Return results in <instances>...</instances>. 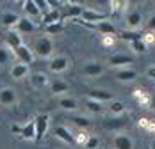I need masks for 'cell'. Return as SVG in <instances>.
Returning a JSON list of instances; mask_svg holds the SVG:
<instances>
[{"label": "cell", "mask_w": 155, "mask_h": 149, "mask_svg": "<svg viewBox=\"0 0 155 149\" xmlns=\"http://www.w3.org/2000/svg\"><path fill=\"white\" fill-rule=\"evenodd\" d=\"M32 53L38 59H50L54 55V41L48 36H41L34 41L32 45Z\"/></svg>", "instance_id": "1"}, {"label": "cell", "mask_w": 155, "mask_h": 149, "mask_svg": "<svg viewBox=\"0 0 155 149\" xmlns=\"http://www.w3.org/2000/svg\"><path fill=\"white\" fill-rule=\"evenodd\" d=\"M32 121H34V130H36L34 142H41L45 133L48 132V126H50V116L48 114H38Z\"/></svg>", "instance_id": "2"}, {"label": "cell", "mask_w": 155, "mask_h": 149, "mask_svg": "<svg viewBox=\"0 0 155 149\" xmlns=\"http://www.w3.org/2000/svg\"><path fill=\"white\" fill-rule=\"evenodd\" d=\"M105 20H109V14L94 11V9H82V14H80V21L86 23V25L100 23V21H105Z\"/></svg>", "instance_id": "3"}, {"label": "cell", "mask_w": 155, "mask_h": 149, "mask_svg": "<svg viewBox=\"0 0 155 149\" xmlns=\"http://www.w3.org/2000/svg\"><path fill=\"white\" fill-rule=\"evenodd\" d=\"M70 68V59L66 55H55V57H50V62H48V69L55 74L64 73L66 69Z\"/></svg>", "instance_id": "4"}, {"label": "cell", "mask_w": 155, "mask_h": 149, "mask_svg": "<svg viewBox=\"0 0 155 149\" xmlns=\"http://www.w3.org/2000/svg\"><path fill=\"white\" fill-rule=\"evenodd\" d=\"M11 132H13V133H18L21 138H25V140H34V138H36L34 121H29V122L23 124V126H20V124H13V126H11Z\"/></svg>", "instance_id": "5"}, {"label": "cell", "mask_w": 155, "mask_h": 149, "mask_svg": "<svg viewBox=\"0 0 155 149\" xmlns=\"http://www.w3.org/2000/svg\"><path fill=\"white\" fill-rule=\"evenodd\" d=\"M13 55L16 57V62H23V64H32L34 62V53H32V48L27 45H20L18 48L13 50Z\"/></svg>", "instance_id": "6"}, {"label": "cell", "mask_w": 155, "mask_h": 149, "mask_svg": "<svg viewBox=\"0 0 155 149\" xmlns=\"http://www.w3.org/2000/svg\"><path fill=\"white\" fill-rule=\"evenodd\" d=\"M125 25H127V30H139L141 25H143V14L137 9H132L128 11L127 16H125Z\"/></svg>", "instance_id": "7"}, {"label": "cell", "mask_w": 155, "mask_h": 149, "mask_svg": "<svg viewBox=\"0 0 155 149\" xmlns=\"http://www.w3.org/2000/svg\"><path fill=\"white\" fill-rule=\"evenodd\" d=\"M18 103V94L13 87H2L0 89V105L2 106H13Z\"/></svg>", "instance_id": "8"}, {"label": "cell", "mask_w": 155, "mask_h": 149, "mask_svg": "<svg viewBox=\"0 0 155 149\" xmlns=\"http://www.w3.org/2000/svg\"><path fill=\"white\" fill-rule=\"evenodd\" d=\"M82 73L89 78H98L100 74L104 73V64L98 60H87L82 68Z\"/></svg>", "instance_id": "9"}, {"label": "cell", "mask_w": 155, "mask_h": 149, "mask_svg": "<svg viewBox=\"0 0 155 149\" xmlns=\"http://www.w3.org/2000/svg\"><path fill=\"white\" fill-rule=\"evenodd\" d=\"M128 124V117L127 116H112L110 119L104 121V128L105 130H110V132H116V130H121Z\"/></svg>", "instance_id": "10"}, {"label": "cell", "mask_w": 155, "mask_h": 149, "mask_svg": "<svg viewBox=\"0 0 155 149\" xmlns=\"http://www.w3.org/2000/svg\"><path fill=\"white\" fill-rule=\"evenodd\" d=\"M29 80H31V87L36 90H41L50 85V78H48L47 73H39V71L38 73H31Z\"/></svg>", "instance_id": "11"}, {"label": "cell", "mask_w": 155, "mask_h": 149, "mask_svg": "<svg viewBox=\"0 0 155 149\" xmlns=\"http://www.w3.org/2000/svg\"><path fill=\"white\" fill-rule=\"evenodd\" d=\"M134 60L130 55H125V53H116V55H110L107 59V64L110 68H128V64H132Z\"/></svg>", "instance_id": "12"}, {"label": "cell", "mask_w": 155, "mask_h": 149, "mask_svg": "<svg viewBox=\"0 0 155 149\" xmlns=\"http://www.w3.org/2000/svg\"><path fill=\"white\" fill-rule=\"evenodd\" d=\"M112 149H134V140L125 133H116L112 138Z\"/></svg>", "instance_id": "13"}, {"label": "cell", "mask_w": 155, "mask_h": 149, "mask_svg": "<svg viewBox=\"0 0 155 149\" xmlns=\"http://www.w3.org/2000/svg\"><path fill=\"white\" fill-rule=\"evenodd\" d=\"M15 30L18 34H32L36 30V23L32 21L31 18H27V16H20L18 23L15 25Z\"/></svg>", "instance_id": "14"}, {"label": "cell", "mask_w": 155, "mask_h": 149, "mask_svg": "<svg viewBox=\"0 0 155 149\" xmlns=\"http://www.w3.org/2000/svg\"><path fill=\"white\" fill-rule=\"evenodd\" d=\"M31 73V68H29V64H23V62H15L13 66H11V76L15 78V80H23V78H27Z\"/></svg>", "instance_id": "15"}, {"label": "cell", "mask_w": 155, "mask_h": 149, "mask_svg": "<svg viewBox=\"0 0 155 149\" xmlns=\"http://www.w3.org/2000/svg\"><path fill=\"white\" fill-rule=\"evenodd\" d=\"M93 29H96L102 36H112V37H118V29L110 23V21H100V23H93L91 25Z\"/></svg>", "instance_id": "16"}, {"label": "cell", "mask_w": 155, "mask_h": 149, "mask_svg": "<svg viewBox=\"0 0 155 149\" xmlns=\"http://www.w3.org/2000/svg\"><path fill=\"white\" fill-rule=\"evenodd\" d=\"M54 135H55L59 140H62L64 144H68V146H73V144H75V135L71 133L66 126H57V128L54 130Z\"/></svg>", "instance_id": "17"}, {"label": "cell", "mask_w": 155, "mask_h": 149, "mask_svg": "<svg viewBox=\"0 0 155 149\" xmlns=\"http://www.w3.org/2000/svg\"><path fill=\"white\" fill-rule=\"evenodd\" d=\"M20 45H23V39H21V34H18L15 29H9V32L5 34V46L9 50H15Z\"/></svg>", "instance_id": "18"}, {"label": "cell", "mask_w": 155, "mask_h": 149, "mask_svg": "<svg viewBox=\"0 0 155 149\" xmlns=\"http://www.w3.org/2000/svg\"><path fill=\"white\" fill-rule=\"evenodd\" d=\"M89 98L91 100H96V101H100V103H109V101H112L114 98H112V92L107 89H93L89 90Z\"/></svg>", "instance_id": "19"}, {"label": "cell", "mask_w": 155, "mask_h": 149, "mask_svg": "<svg viewBox=\"0 0 155 149\" xmlns=\"http://www.w3.org/2000/svg\"><path fill=\"white\" fill-rule=\"evenodd\" d=\"M50 92L54 94V96H62V94H66L68 90H70V85L61 80V78H57V80H54V82H50Z\"/></svg>", "instance_id": "20"}, {"label": "cell", "mask_w": 155, "mask_h": 149, "mask_svg": "<svg viewBox=\"0 0 155 149\" xmlns=\"http://www.w3.org/2000/svg\"><path fill=\"white\" fill-rule=\"evenodd\" d=\"M116 78L120 82H134L137 78V71L132 69V68H120L116 71Z\"/></svg>", "instance_id": "21"}, {"label": "cell", "mask_w": 155, "mask_h": 149, "mask_svg": "<svg viewBox=\"0 0 155 149\" xmlns=\"http://www.w3.org/2000/svg\"><path fill=\"white\" fill-rule=\"evenodd\" d=\"M82 9H84V7H82V5H78V4H70L68 7H64L61 20H68V18H80Z\"/></svg>", "instance_id": "22"}, {"label": "cell", "mask_w": 155, "mask_h": 149, "mask_svg": "<svg viewBox=\"0 0 155 149\" xmlns=\"http://www.w3.org/2000/svg\"><path fill=\"white\" fill-rule=\"evenodd\" d=\"M23 13H25L27 18H31V20L41 18V11L36 7V4L32 0H23Z\"/></svg>", "instance_id": "23"}, {"label": "cell", "mask_w": 155, "mask_h": 149, "mask_svg": "<svg viewBox=\"0 0 155 149\" xmlns=\"http://www.w3.org/2000/svg\"><path fill=\"white\" fill-rule=\"evenodd\" d=\"M55 21H61V9H50L48 13L41 16L43 25H50V23H55Z\"/></svg>", "instance_id": "24"}, {"label": "cell", "mask_w": 155, "mask_h": 149, "mask_svg": "<svg viewBox=\"0 0 155 149\" xmlns=\"http://www.w3.org/2000/svg\"><path fill=\"white\" fill-rule=\"evenodd\" d=\"M59 106H61L62 110H66V112H73V110H77L78 108V101L75 100V98L62 96L61 100H59Z\"/></svg>", "instance_id": "25"}, {"label": "cell", "mask_w": 155, "mask_h": 149, "mask_svg": "<svg viewBox=\"0 0 155 149\" xmlns=\"http://www.w3.org/2000/svg\"><path fill=\"white\" fill-rule=\"evenodd\" d=\"M143 34L144 32H141V30H121V32H118V37L130 43V41H136V39H143Z\"/></svg>", "instance_id": "26"}, {"label": "cell", "mask_w": 155, "mask_h": 149, "mask_svg": "<svg viewBox=\"0 0 155 149\" xmlns=\"http://www.w3.org/2000/svg\"><path fill=\"white\" fill-rule=\"evenodd\" d=\"M86 108H87V112H91V114H94V116H98V114H104L105 105L100 103V101H96V100L87 98V100H86Z\"/></svg>", "instance_id": "27"}, {"label": "cell", "mask_w": 155, "mask_h": 149, "mask_svg": "<svg viewBox=\"0 0 155 149\" xmlns=\"http://www.w3.org/2000/svg\"><path fill=\"white\" fill-rule=\"evenodd\" d=\"M18 20H20V16L16 14V13H4L2 14V25L7 27V29H15Z\"/></svg>", "instance_id": "28"}, {"label": "cell", "mask_w": 155, "mask_h": 149, "mask_svg": "<svg viewBox=\"0 0 155 149\" xmlns=\"http://www.w3.org/2000/svg\"><path fill=\"white\" fill-rule=\"evenodd\" d=\"M109 114L110 116H123L125 114V105L121 101H109Z\"/></svg>", "instance_id": "29"}, {"label": "cell", "mask_w": 155, "mask_h": 149, "mask_svg": "<svg viewBox=\"0 0 155 149\" xmlns=\"http://www.w3.org/2000/svg\"><path fill=\"white\" fill-rule=\"evenodd\" d=\"M13 59V52L7 46H0V66H7Z\"/></svg>", "instance_id": "30"}, {"label": "cell", "mask_w": 155, "mask_h": 149, "mask_svg": "<svg viewBox=\"0 0 155 149\" xmlns=\"http://www.w3.org/2000/svg\"><path fill=\"white\" fill-rule=\"evenodd\" d=\"M128 45H130V50H132L134 53H137V55H139V53H144V52L148 50V46L144 45V41H143V39H136V41H130Z\"/></svg>", "instance_id": "31"}, {"label": "cell", "mask_w": 155, "mask_h": 149, "mask_svg": "<svg viewBox=\"0 0 155 149\" xmlns=\"http://www.w3.org/2000/svg\"><path fill=\"white\" fill-rule=\"evenodd\" d=\"M71 122H73L75 126H78V128H82V130L91 126V119L86 117V116H73V117H71Z\"/></svg>", "instance_id": "32"}, {"label": "cell", "mask_w": 155, "mask_h": 149, "mask_svg": "<svg viewBox=\"0 0 155 149\" xmlns=\"http://www.w3.org/2000/svg\"><path fill=\"white\" fill-rule=\"evenodd\" d=\"M128 4H127V0H110V11L116 14V13H123L125 7H127Z\"/></svg>", "instance_id": "33"}, {"label": "cell", "mask_w": 155, "mask_h": 149, "mask_svg": "<svg viewBox=\"0 0 155 149\" xmlns=\"http://www.w3.org/2000/svg\"><path fill=\"white\" fill-rule=\"evenodd\" d=\"M98 146H100V138L96 135H89L86 138V142H84V147L86 149H96Z\"/></svg>", "instance_id": "34"}, {"label": "cell", "mask_w": 155, "mask_h": 149, "mask_svg": "<svg viewBox=\"0 0 155 149\" xmlns=\"http://www.w3.org/2000/svg\"><path fill=\"white\" fill-rule=\"evenodd\" d=\"M62 29H64L62 21H55V23L45 25V30H47V34H59V32H62Z\"/></svg>", "instance_id": "35"}, {"label": "cell", "mask_w": 155, "mask_h": 149, "mask_svg": "<svg viewBox=\"0 0 155 149\" xmlns=\"http://www.w3.org/2000/svg\"><path fill=\"white\" fill-rule=\"evenodd\" d=\"M34 4H36V7L41 11V16L45 14V13H48L50 11V7H48V4H47V0H32Z\"/></svg>", "instance_id": "36"}, {"label": "cell", "mask_w": 155, "mask_h": 149, "mask_svg": "<svg viewBox=\"0 0 155 149\" xmlns=\"http://www.w3.org/2000/svg\"><path fill=\"white\" fill-rule=\"evenodd\" d=\"M143 41H144V45H153L155 43V34L153 32H144L143 34Z\"/></svg>", "instance_id": "37"}, {"label": "cell", "mask_w": 155, "mask_h": 149, "mask_svg": "<svg viewBox=\"0 0 155 149\" xmlns=\"http://www.w3.org/2000/svg\"><path fill=\"white\" fill-rule=\"evenodd\" d=\"M114 41H116V37H112V36H102V45L107 46V48H110Z\"/></svg>", "instance_id": "38"}, {"label": "cell", "mask_w": 155, "mask_h": 149, "mask_svg": "<svg viewBox=\"0 0 155 149\" xmlns=\"http://www.w3.org/2000/svg\"><path fill=\"white\" fill-rule=\"evenodd\" d=\"M146 29L150 30V32H155V14L146 21Z\"/></svg>", "instance_id": "39"}, {"label": "cell", "mask_w": 155, "mask_h": 149, "mask_svg": "<svg viewBox=\"0 0 155 149\" xmlns=\"http://www.w3.org/2000/svg\"><path fill=\"white\" fill-rule=\"evenodd\" d=\"M48 7L50 9H61V4H59V0H47Z\"/></svg>", "instance_id": "40"}, {"label": "cell", "mask_w": 155, "mask_h": 149, "mask_svg": "<svg viewBox=\"0 0 155 149\" xmlns=\"http://www.w3.org/2000/svg\"><path fill=\"white\" fill-rule=\"evenodd\" d=\"M146 76H148V78H152V80H155V64H153V66H150V68L146 69Z\"/></svg>", "instance_id": "41"}, {"label": "cell", "mask_w": 155, "mask_h": 149, "mask_svg": "<svg viewBox=\"0 0 155 149\" xmlns=\"http://www.w3.org/2000/svg\"><path fill=\"white\" fill-rule=\"evenodd\" d=\"M94 4H98V5H105V7H109L110 5V0H93Z\"/></svg>", "instance_id": "42"}, {"label": "cell", "mask_w": 155, "mask_h": 149, "mask_svg": "<svg viewBox=\"0 0 155 149\" xmlns=\"http://www.w3.org/2000/svg\"><path fill=\"white\" fill-rule=\"evenodd\" d=\"M148 105H150L152 108H155V94H153V96H150V100H148Z\"/></svg>", "instance_id": "43"}, {"label": "cell", "mask_w": 155, "mask_h": 149, "mask_svg": "<svg viewBox=\"0 0 155 149\" xmlns=\"http://www.w3.org/2000/svg\"><path fill=\"white\" fill-rule=\"evenodd\" d=\"M141 0H127V4L128 5H136V4H139Z\"/></svg>", "instance_id": "44"}, {"label": "cell", "mask_w": 155, "mask_h": 149, "mask_svg": "<svg viewBox=\"0 0 155 149\" xmlns=\"http://www.w3.org/2000/svg\"><path fill=\"white\" fill-rule=\"evenodd\" d=\"M150 149H155V138L152 140V142H150Z\"/></svg>", "instance_id": "45"}, {"label": "cell", "mask_w": 155, "mask_h": 149, "mask_svg": "<svg viewBox=\"0 0 155 149\" xmlns=\"http://www.w3.org/2000/svg\"><path fill=\"white\" fill-rule=\"evenodd\" d=\"M152 2H153V4H155V0H152Z\"/></svg>", "instance_id": "46"}, {"label": "cell", "mask_w": 155, "mask_h": 149, "mask_svg": "<svg viewBox=\"0 0 155 149\" xmlns=\"http://www.w3.org/2000/svg\"><path fill=\"white\" fill-rule=\"evenodd\" d=\"M0 2H4V0H0Z\"/></svg>", "instance_id": "47"}, {"label": "cell", "mask_w": 155, "mask_h": 149, "mask_svg": "<svg viewBox=\"0 0 155 149\" xmlns=\"http://www.w3.org/2000/svg\"><path fill=\"white\" fill-rule=\"evenodd\" d=\"M153 34H155V32H153ZM153 45H155V43H153Z\"/></svg>", "instance_id": "48"}]
</instances>
